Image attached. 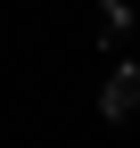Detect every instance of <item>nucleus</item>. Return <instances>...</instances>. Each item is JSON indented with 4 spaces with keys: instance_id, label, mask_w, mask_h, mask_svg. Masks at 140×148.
<instances>
[{
    "instance_id": "1",
    "label": "nucleus",
    "mask_w": 140,
    "mask_h": 148,
    "mask_svg": "<svg viewBox=\"0 0 140 148\" xmlns=\"http://www.w3.org/2000/svg\"><path fill=\"white\" fill-rule=\"evenodd\" d=\"M99 115H107V123H132V115H140V66H115V74H107Z\"/></svg>"
},
{
    "instance_id": "2",
    "label": "nucleus",
    "mask_w": 140,
    "mask_h": 148,
    "mask_svg": "<svg viewBox=\"0 0 140 148\" xmlns=\"http://www.w3.org/2000/svg\"><path fill=\"white\" fill-rule=\"evenodd\" d=\"M99 33H107V41H124V33H132V8H124V0H107V8H99Z\"/></svg>"
}]
</instances>
